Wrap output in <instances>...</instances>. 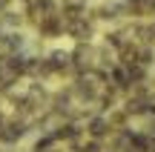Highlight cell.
I'll return each instance as SVG.
<instances>
[{
	"label": "cell",
	"instance_id": "obj_1",
	"mask_svg": "<svg viewBox=\"0 0 155 152\" xmlns=\"http://www.w3.org/2000/svg\"><path fill=\"white\" fill-rule=\"evenodd\" d=\"M26 135V121H6L3 129H0V141L3 144H15Z\"/></svg>",
	"mask_w": 155,
	"mask_h": 152
},
{
	"label": "cell",
	"instance_id": "obj_3",
	"mask_svg": "<svg viewBox=\"0 0 155 152\" xmlns=\"http://www.w3.org/2000/svg\"><path fill=\"white\" fill-rule=\"evenodd\" d=\"M3 124H6V118H3V115H0V129H3Z\"/></svg>",
	"mask_w": 155,
	"mask_h": 152
},
{
	"label": "cell",
	"instance_id": "obj_2",
	"mask_svg": "<svg viewBox=\"0 0 155 152\" xmlns=\"http://www.w3.org/2000/svg\"><path fill=\"white\" fill-rule=\"evenodd\" d=\"M106 129H109V124H106V121H104V118H95V121H92V124H89V132H92V135H95V138H101V135H104V132H106Z\"/></svg>",
	"mask_w": 155,
	"mask_h": 152
}]
</instances>
